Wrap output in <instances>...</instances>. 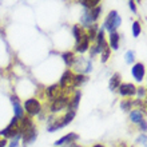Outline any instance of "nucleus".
<instances>
[{
    "label": "nucleus",
    "instance_id": "f03ea898",
    "mask_svg": "<svg viewBox=\"0 0 147 147\" xmlns=\"http://www.w3.org/2000/svg\"><path fill=\"white\" fill-rule=\"evenodd\" d=\"M120 18L119 15H118V12L116 11H111L109 13V16H107V19H106L105 22V28H107L110 31V34H112V32H116V28L120 26Z\"/></svg>",
    "mask_w": 147,
    "mask_h": 147
},
{
    "label": "nucleus",
    "instance_id": "4be33fe9",
    "mask_svg": "<svg viewBox=\"0 0 147 147\" xmlns=\"http://www.w3.org/2000/svg\"><path fill=\"white\" fill-rule=\"evenodd\" d=\"M72 31H74V36H75V39H76V42L79 40V39H82V36L86 34V32L83 31V30H82L79 26H74Z\"/></svg>",
    "mask_w": 147,
    "mask_h": 147
},
{
    "label": "nucleus",
    "instance_id": "ddd939ff",
    "mask_svg": "<svg viewBox=\"0 0 147 147\" xmlns=\"http://www.w3.org/2000/svg\"><path fill=\"white\" fill-rule=\"evenodd\" d=\"M119 34L118 32H112V34H110V48H112V50H118V47H119Z\"/></svg>",
    "mask_w": 147,
    "mask_h": 147
},
{
    "label": "nucleus",
    "instance_id": "4468645a",
    "mask_svg": "<svg viewBox=\"0 0 147 147\" xmlns=\"http://www.w3.org/2000/svg\"><path fill=\"white\" fill-rule=\"evenodd\" d=\"M130 119H131V122H134V123H139V122L143 120V114H142L140 110H132V111L130 112Z\"/></svg>",
    "mask_w": 147,
    "mask_h": 147
},
{
    "label": "nucleus",
    "instance_id": "1a4fd4ad",
    "mask_svg": "<svg viewBox=\"0 0 147 147\" xmlns=\"http://www.w3.org/2000/svg\"><path fill=\"white\" fill-rule=\"evenodd\" d=\"M118 88H119V94L123 95V96H131L136 92V87L132 83H123Z\"/></svg>",
    "mask_w": 147,
    "mask_h": 147
},
{
    "label": "nucleus",
    "instance_id": "cd10ccee",
    "mask_svg": "<svg viewBox=\"0 0 147 147\" xmlns=\"http://www.w3.org/2000/svg\"><path fill=\"white\" fill-rule=\"evenodd\" d=\"M134 56H135V55H134V52H132V51H127V54H126V62L128 63V64H131L132 62H134Z\"/></svg>",
    "mask_w": 147,
    "mask_h": 147
},
{
    "label": "nucleus",
    "instance_id": "9b49d317",
    "mask_svg": "<svg viewBox=\"0 0 147 147\" xmlns=\"http://www.w3.org/2000/svg\"><path fill=\"white\" fill-rule=\"evenodd\" d=\"M78 139H79V136H78L76 134L70 132V134L64 135L63 138H60L59 140H56V142H55V146H62V144H64V143H72V142H75V140H78Z\"/></svg>",
    "mask_w": 147,
    "mask_h": 147
},
{
    "label": "nucleus",
    "instance_id": "7ed1b4c3",
    "mask_svg": "<svg viewBox=\"0 0 147 147\" xmlns=\"http://www.w3.org/2000/svg\"><path fill=\"white\" fill-rule=\"evenodd\" d=\"M74 75L72 71L71 70H67L66 72L62 75V78H60V83H59V87L63 90H71L74 87Z\"/></svg>",
    "mask_w": 147,
    "mask_h": 147
},
{
    "label": "nucleus",
    "instance_id": "473e14b6",
    "mask_svg": "<svg viewBox=\"0 0 147 147\" xmlns=\"http://www.w3.org/2000/svg\"><path fill=\"white\" fill-rule=\"evenodd\" d=\"M92 147H105L103 144H95V146H92Z\"/></svg>",
    "mask_w": 147,
    "mask_h": 147
},
{
    "label": "nucleus",
    "instance_id": "0eeeda50",
    "mask_svg": "<svg viewBox=\"0 0 147 147\" xmlns=\"http://www.w3.org/2000/svg\"><path fill=\"white\" fill-rule=\"evenodd\" d=\"M131 72H132V76L135 78V80L142 82L144 78V74H146V70H144V66L142 63H136V64L132 66Z\"/></svg>",
    "mask_w": 147,
    "mask_h": 147
},
{
    "label": "nucleus",
    "instance_id": "f8f14e48",
    "mask_svg": "<svg viewBox=\"0 0 147 147\" xmlns=\"http://www.w3.org/2000/svg\"><path fill=\"white\" fill-rule=\"evenodd\" d=\"M11 100H12V103H13V111H15V118H18V119H22V118L24 116V115H23L24 111H23V107L20 106L18 96H11Z\"/></svg>",
    "mask_w": 147,
    "mask_h": 147
},
{
    "label": "nucleus",
    "instance_id": "7c9ffc66",
    "mask_svg": "<svg viewBox=\"0 0 147 147\" xmlns=\"http://www.w3.org/2000/svg\"><path fill=\"white\" fill-rule=\"evenodd\" d=\"M128 4H130V8H131L132 11L135 12V11H136V8H135V3H134V1H130Z\"/></svg>",
    "mask_w": 147,
    "mask_h": 147
},
{
    "label": "nucleus",
    "instance_id": "5701e85b",
    "mask_svg": "<svg viewBox=\"0 0 147 147\" xmlns=\"http://www.w3.org/2000/svg\"><path fill=\"white\" fill-rule=\"evenodd\" d=\"M80 4H83L86 8L92 9V8H95L99 4V0H86V1H80Z\"/></svg>",
    "mask_w": 147,
    "mask_h": 147
},
{
    "label": "nucleus",
    "instance_id": "6ab92c4d",
    "mask_svg": "<svg viewBox=\"0 0 147 147\" xmlns=\"http://www.w3.org/2000/svg\"><path fill=\"white\" fill-rule=\"evenodd\" d=\"M62 56H63V60H64V63H66L68 67H71L74 64V62H75V56H74L72 52H64Z\"/></svg>",
    "mask_w": 147,
    "mask_h": 147
},
{
    "label": "nucleus",
    "instance_id": "f3484780",
    "mask_svg": "<svg viewBox=\"0 0 147 147\" xmlns=\"http://www.w3.org/2000/svg\"><path fill=\"white\" fill-rule=\"evenodd\" d=\"M74 118H75V111H72V110H68V111L64 114V116L62 118L63 126H66V124H68L70 122H72Z\"/></svg>",
    "mask_w": 147,
    "mask_h": 147
},
{
    "label": "nucleus",
    "instance_id": "2eb2a0df",
    "mask_svg": "<svg viewBox=\"0 0 147 147\" xmlns=\"http://www.w3.org/2000/svg\"><path fill=\"white\" fill-rule=\"evenodd\" d=\"M120 86V75L119 74H114L110 79V90H116Z\"/></svg>",
    "mask_w": 147,
    "mask_h": 147
},
{
    "label": "nucleus",
    "instance_id": "412c9836",
    "mask_svg": "<svg viewBox=\"0 0 147 147\" xmlns=\"http://www.w3.org/2000/svg\"><path fill=\"white\" fill-rule=\"evenodd\" d=\"M102 12V7L100 5H96L95 8H92V9H90V15H91V18H92V20L95 22V20L99 18V15H100Z\"/></svg>",
    "mask_w": 147,
    "mask_h": 147
},
{
    "label": "nucleus",
    "instance_id": "39448f33",
    "mask_svg": "<svg viewBox=\"0 0 147 147\" xmlns=\"http://www.w3.org/2000/svg\"><path fill=\"white\" fill-rule=\"evenodd\" d=\"M36 134H38V131H36V128L34 124L30 126V127L20 128V135H23L24 143H32V142L36 139Z\"/></svg>",
    "mask_w": 147,
    "mask_h": 147
},
{
    "label": "nucleus",
    "instance_id": "b1692460",
    "mask_svg": "<svg viewBox=\"0 0 147 147\" xmlns=\"http://www.w3.org/2000/svg\"><path fill=\"white\" fill-rule=\"evenodd\" d=\"M96 34H98V27H96V24H92V26L90 27L88 34H87V38H88V40H92V39H95Z\"/></svg>",
    "mask_w": 147,
    "mask_h": 147
},
{
    "label": "nucleus",
    "instance_id": "6e6552de",
    "mask_svg": "<svg viewBox=\"0 0 147 147\" xmlns=\"http://www.w3.org/2000/svg\"><path fill=\"white\" fill-rule=\"evenodd\" d=\"M62 95H63V91H62V88L59 87V84H52L47 88V96L52 102H54L55 99H58L59 96H62Z\"/></svg>",
    "mask_w": 147,
    "mask_h": 147
},
{
    "label": "nucleus",
    "instance_id": "aec40b11",
    "mask_svg": "<svg viewBox=\"0 0 147 147\" xmlns=\"http://www.w3.org/2000/svg\"><path fill=\"white\" fill-rule=\"evenodd\" d=\"M87 80V78L84 76V75H75L74 76V87H78V86H82L84 82Z\"/></svg>",
    "mask_w": 147,
    "mask_h": 147
},
{
    "label": "nucleus",
    "instance_id": "393cba45",
    "mask_svg": "<svg viewBox=\"0 0 147 147\" xmlns=\"http://www.w3.org/2000/svg\"><path fill=\"white\" fill-rule=\"evenodd\" d=\"M110 51H111V48H110V47H107V48H105V50L100 51V54H102V62H103V63H106V62H107V59L110 58Z\"/></svg>",
    "mask_w": 147,
    "mask_h": 147
},
{
    "label": "nucleus",
    "instance_id": "bb28decb",
    "mask_svg": "<svg viewBox=\"0 0 147 147\" xmlns=\"http://www.w3.org/2000/svg\"><path fill=\"white\" fill-rule=\"evenodd\" d=\"M131 106H132V100H124V102H122L120 107H122V110H124V111H130Z\"/></svg>",
    "mask_w": 147,
    "mask_h": 147
},
{
    "label": "nucleus",
    "instance_id": "f257e3e1",
    "mask_svg": "<svg viewBox=\"0 0 147 147\" xmlns=\"http://www.w3.org/2000/svg\"><path fill=\"white\" fill-rule=\"evenodd\" d=\"M20 134V127H19V119L18 118H12L11 123L8 124L7 127L0 131V135L5 136V138H13L15 135H19Z\"/></svg>",
    "mask_w": 147,
    "mask_h": 147
},
{
    "label": "nucleus",
    "instance_id": "c756f323",
    "mask_svg": "<svg viewBox=\"0 0 147 147\" xmlns=\"http://www.w3.org/2000/svg\"><path fill=\"white\" fill-rule=\"evenodd\" d=\"M139 124H140V127H142V130H143V132H144L146 131V122L142 120V122H139Z\"/></svg>",
    "mask_w": 147,
    "mask_h": 147
},
{
    "label": "nucleus",
    "instance_id": "a211bd4d",
    "mask_svg": "<svg viewBox=\"0 0 147 147\" xmlns=\"http://www.w3.org/2000/svg\"><path fill=\"white\" fill-rule=\"evenodd\" d=\"M92 23H94V20H92V18H91V15H90V12H86L84 15L82 16V24H83L84 27L90 28L92 26Z\"/></svg>",
    "mask_w": 147,
    "mask_h": 147
},
{
    "label": "nucleus",
    "instance_id": "20e7f679",
    "mask_svg": "<svg viewBox=\"0 0 147 147\" xmlns=\"http://www.w3.org/2000/svg\"><path fill=\"white\" fill-rule=\"evenodd\" d=\"M40 109H42V106H40L39 100L35 99V98H31V99L26 100V103H24V110H26V112H27L28 115H31V116L39 114Z\"/></svg>",
    "mask_w": 147,
    "mask_h": 147
},
{
    "label": "nucleus",
    "instance_id": "2f4dec72",
    "mask_svg": "<svg viewBox=\"0 0 147 147\" xmlns=\"http://www.w3.org/2000/svg\"><path fill=\"white\" fill-rule=\"evenodd\" d=\"M5 144H7L5 139H0V147H5Z\"/></svg>",
    "mask_w": 147,
    "mask_h": 147
},
{
    "label": "nucleus",
    "instance_id": "a878e982",
    "mask_svg": "<svg viewBox=\"0 0 147 147\" xmlns=\"http://www.w3.org/2000/svg\"><path fill=\"white\" fill-rule=\"evenodd\" d=\"M132 34H134V36H139L140 34V24L138 23V22H134V24H132Z\"/></svg>",
    "mask_w": 147,
    "mask_h": 147
},
{
    "label": "nucleus",
    "instance_id": "dca6fc26",
    "mask_svg": "<svg viewBox=\"0 0 147 147\" xmlns=\"http://www.w3.org/2000/svg\"><path fill=\"white\" fill-rule=\"evenodd\" d=\"M79 100H80V91H76L75 95H74V98H72V102L68 103V110L75 111V109H76L78 105H79Z\"/></svg>",
    "mask_w": 147,
    "mask_h": 147
},
{
    "label": "nucleus",
    "instance_id": "423d86ee",
    "mask_svg": "<svg viewBox=\"0 0 147 147\" xmlns=\"http://www.w3.org/2000/svg\"><path fill=\"white\" fill-rule=\"evenodd\" d=\"M68 103H70V100H68V98L63 94L62 96H59L58 99H55L54 102H52V106H51V111L54 112V114H56V112H59L60 110L66 109V107H68Z\"/></svg>",
    "mask_w": 147,
    "mask_h": 147
},
{
    "label": "nucleus",
    "instance_id": "9d476101",
    "mask_svg": "<svg viewBox=\"0 0 147 147\" xmlns=\"http://www.w3.org/2000/svg\"><path fill=\"white\" fill-rule=\"evenodd\" d=\"M88 47H90V40H88V38H87V34H84V35L82 36V39H79L76 42L75 50H76L78 52H86V51L88 50Z\"/></svg>",
    "mask_w": 147,
    "mask_h": 147
},
{
    "label": "nucleus",
    "instance_id": "c85d7f7f",
    "mask_svg": "<svg viewBox=\"0 0 147 147\" xmlns=\"http://www.w3.org/2000/svg\"><path fill=\"white\" fill-rule=\"evenodd\" d=\"M138 95H139V98L144 96V95H146V90H144L143 87H140V88H138Z\"/></svg>",
    "mask_w": 147,
    "mask_h": 147
}]
</instances>
